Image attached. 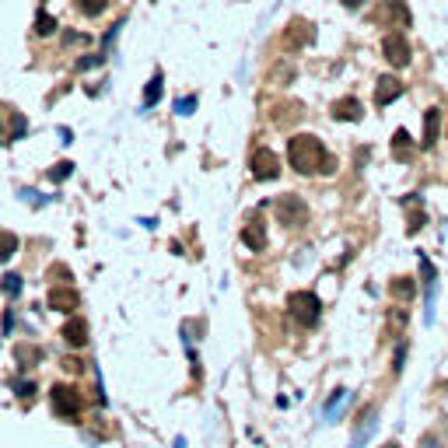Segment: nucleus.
<instances>
[{
  "label": "nucleus",
  "mask_w": 448,
  "mask_h": 448,
  "mask_svg": "<svg viewBox=\"0 0 448 448\" xmlns=\"http://www.w3.org/2000/svg\"><path fill=\"white\" fill-rule=\"evenodd\" d=\"M98 63H105V53H98V56H81L74 67H78V71H91V67H98Z\"/></svg>",
  "instance_id": "nucleus-29"
},
{
  "label": "nucleus",
  "mask_w": 448,
  "mask_h": 448,
  "mask_svg": "<svg viewBox=\"0 0 448 448\" xmlns=\"http://www.w3.org/2000/svg\"><path fill=\"white\" fill-rule=\"evenodd\" d=\"M392 158L396 162H410L413 158V137L406 130H396L392 133Z\"/></svg>",
  "instance_id": "nucleus-17"
},
{
  "label": "nucleus",
  "mask_w": 448,
  "mask_h": 448,
  "mask_svg": "<svg viewBox=\"0 0 448 448\" xmlns=\"http://www.w3.org/2000/svg\"><path fill=\"white\" fill-rule=\"evenodd\" d=\"M389 291H392L396 301H410V298L417 294V280H413V277H392Z\"/></svg>",
  "instance_id": "nucleus-19"
},
{
  "label": "nucleus",
  "mask_w": 448,
  "mask_h": 448,
  "mask_svg": "<svg viewBox=\"0 0 448 448\" xmlns=\"http://www.w3.org/2000/svg\"><path fill=\"white\" fill-rule=\"evenodd\" d=\"M49 280H53V284H67V280H71V270L67 267H49Z\"/></svg>",
  "instance_id": "nucleus-32"
},
{
  "label": "nucleus",
  "mask_w": 448,
  "mask_h": 448,
  "mask_svg": "<svg viewBox=\"0 0 448 448\" xmlns=\"http://www.w3.org/2000/svg\"><path fill=\"white\" fill-rule=\"evenodd\" d=\"M287 308H291V315H294L301 326H315L319 315H322V301H319L312 291H294V294L287 298Z\"/></svg>",
  "instance_id": "nucleus-4"
},
{
  "label": "nucleus",
  "mask_w": 448,
  "mask_h": 448,
  "mask_svg": "<svg viewBox=\"0 0 448 448\" xmlns=\"http://www.w3.org/2000/svg\"><path fill=\"white\" fill-rule=\"evenodd\" d=\"M361 4H364V0H344V7H351V11H358Z\"/></svg>",
  "instance_id": "nucleus-36"
},
{
  "label": "nucleus",
  "mask_w": 448,
  "mask_h": 448,
  "mask_svg": "<svg viewBox=\"0 0 448 448\" xmlns=\"http://www.w3.org/2000/svg\"><path fill=\"white\" fill-rule=\"evenodd\" d=\"M105 7H109V0H78V11H81L85 18H98Z\"/></svg>",
  "instance_id": "nucleus-24"
},
{
  "label": "nucleus",
  "mask_w": 448,
  "mask_h": 448,
  "mask_svg": "<svg viewBox=\"0 0 448 448\" xmlns=\"http://www.w3.org/2000/svg\"><path fill=\"white\" fill-rule=\"evenodd\" d=\"M49 308L53 312H78L81 308V294L74 291V287H63V284H56L53 291H49Z\"/></svg>",
  "instance_id": "nucleus-10"
},
{
  "label": "nucleus",
  "mask_w": 448,
  "mask_h": 448,
  "mask_svg": "<svg viewBox=\"0 0 448 448\" xmlns=\"http://www.w3.org/2000/svg\"><path fill=\"white\" fill-rule=\"evenodd\" d=\"M81 392L74 385H53V410L60 417H78L81 413Z\"/></svg>",
  "instance_id": "nucleus-7"
},
{
  "label": "nucleus",
  "mask_w": 448,
  "mask_h": 448,
  "mask_svg": "<svg viewBox=\"0 0 448 448\" xmlns=\"http://www.w3.org/2000/svg\"><path fill=\"white\" fill-rule=\"evenodd\" d=\"M420 277H424V305H428L424 322L431 326V322H435V291H438V273H435V267H431V260H428V256H420Z\"/></svg>",
  "instance_id": "nucleus-9"
},
{
  "label": "nucleus",
  "mask_w": 448,
  "mask_h": 448,
  "mask_svg": "<svg viewBox=\"0 0 448 448\" xmlns=\"http://www.w3.org/2000/svg\"><path fill=\"white\" fill-rule=\"evenodd\" d=\"M403 326H406V308H392V312H389V333L399 337Z\"/></svg>",
  "instance_id": "nucleus-25"
},
{
  "label": "nucleus",
  "mask_w": 448,
  "mask_h": 448,
  "mask_svg": "<svg viewBox=\"0 0 448 448\" xmlns=\"http://www.w3.org/2000/svg\"><path fill=\"white\" fill-rule=\"evenodd\" d=\"M25 130H28V123H25V116H21V112H14V130H11V140H18V137H21Z\"/></svg>",
  "instance_id": "nucleus-33"
},
{
  "label": "nucleus",
  "mask_w": 448,
  "mask_h": 448,
  "mask_svg": "<svg viewBox=\"0 0 448 448\" xmlns=\"http://www.w3.org/2000/svg\"><path fill=\"white\" fill-rule=\"evenodd\" d=\"M399 95H403V81H399V78H392V74L378 78V85H375V105H378V109H382V105H392Z\"/></svg>",
  "instance_id": "nucleus-12"
},
{
  "label": "nucleus",
  "mask_w": 448,
  "mask_h": 448,
  "mask_svg": "<svg viewBox=\"0 0 448 448\" xmlns=\"http://www.w3.org/2000/svg\"><path fill=\"white\" fill-rule=\"evenodd\" d=\"M162 91H165V78H162V71H155V78L144 88V109H155L162 102Z\"/></svg>",
  "instance_id": "nucleus-20"
},
{
  "label": "nucleus",
  "mask_w": 448,
  "mask_h": 448,
  "mask_svg": "<svg viewBox=\"0 0 448 448\" xmlns=\"http://www.w3.org/2000/svg\"><path fill=\"white\" fill-rule=\"evenodd\" d=\"M420 448H442V442L431 438V435H424V438H420Z\"/></svg>",
  "instance_id": "nucleus-34"
},
{
  "label": "nucleus",
  "mask_w": 448,
  "mask_h": 448,
  "mask_svg": "<svg viewBox=\"0 0 448 448\" xmlns=\"http://www.w3.org/2000/svg\"><path fill=\"white\" fill-rule=\"evenodd\" d=\"M312 42H315V25L308 18H291L287 28H284V35H280V46L287 53H298V49H305Z\"/></svg>",
  "instance_id": "nucleus-3"
},
{
  "label": "nucleus",
  "mask_w": 448,
  "mask_h": 448,
  "mask_svg": "<svg viewBox=\"0 0 448 448\" xmlns=\"http://www.w3.org/2000/svg\"><path fill=\"white\" fill-rule=\"evenodd\" d=\"M193 109H196V95H186V98L176 102V112H179V116H189Z\"/></svg>",
  "instance_id": "nucleus-31"
},
{
  "label": "nucleus",
  "mask_w": 448,
  "mask_h": 448,
  "mask_svg": "<svg viewBox=\"0 0 448 448\" xmlns=\"http://www.w3.org/2000/svg\"><path fill=\"white\" fill-rule=\"evenodd\" d=\"M403 361H406V351L399 347V351H396V364H392V368H396V371H403Z\"/></svg>",
  "instance_id": "nucleus-35"
},
{
  "label": "nucleus",
  "mask_w": 448,
  "mask_h": 448,
  "mask_svg": "<svg viewBox=\"0 0 448 448\" xmlns=\"http://www.w3.org/2000/svg\"><path fill=\"white\" fill-rule=\"evenodd\" d=\"M385 448H399V445H385Z\"/></svg>",
  "instance_id": "nucleus-38"
},
{
  "label": "nucleus",
  "mask_w": 448,
  "mask_h": 448,
  "mask_svg": "<svg viewBox=\"0 0 448 448\" xmlns=\"http://www.w3.org/2000/svg\"><path fill=\"white\" fill-rule=\"evenodd\" d=\"M242 242H246L253 253H263V249H267V224H263L260 214H253V217L246 221V228H242Z\"/></svg>",
  "instance_id": "nucleus-11"
},
{
  "label": "nucleus",
  "mask_w": 448,
  "mask_h": 448,
  "mask_svg": "<svg viewBox=\"0 0 448 448\" xmlns=\"http://www.w3.org/2000/svg\"><path fill=\"white\" fill-rule=\"evenodd\" d=\"M14 249H18V235L0 231V263H7V260L14 256Z\"/></svg>",
  "instance_id": "nucleus-23"
},
{
  "label": "nucleus",
  "mask_w": 448,
  "mask_h": 448,
  "mask_svg": "<svg viewBox=\"0 0 448 448\" xmlns=\"http://www.w3.org/2000/svg\"><path fill=\"white\" fill-rule=\"evenodd\" d=\"M14 354H18V364H21V368H32V361L42 358V351H39V347H25V344H21Z\"/></svg>",
  "instance_id": "nucleus-26"
},
{
  "label": "nucleus",
  "mask_w": 448,
  "mask_h": 448,
  "mask_svg": "<svg viewBox=\"0 0 448 448\" xmlns=\"http://www.w3.org/2000/svg\"><path fill=\"white\" fill-rule=\"evenodd\" d=\"M60 25H56V18L53 14H46V11H39L35 14V35H53Z\"/></svg>",
  "instance_id": "nucleus-22"
},
{
  "label": "nucleus",
  "mask_w": 448,
  "mask_h": 448,
  "mask_svg": "<svg viewBox=\"0 0 448 448\" xmlns=\"http://www.w3.org/2000/svg\"><path fill=\"white\" fill-rule=\"evenodd\" d=\"M249 172H253V179H260V182L277 179L280 176V158L270 147H256L253 158H249Z\"/></svg>",
  "instance_id": "nucleus-6"
},
{
  "label": "nucleus",
  "mask_w": 448,
  "mask_h": 448,
  "mask_svg": "<svg viewBox=\"0 0 448 448\" xmlns=\"http://www.w3.org/2000/svg\"><path fill=\"white\" fill-rule=\"evenodd\" d=\"M410 21H413V14H410L406 0H382L375 7V25H382V28L399 32V28H410Z\"/></svg>",
  "instance_id": "nucleus-2"
},
{
  "label": "nucleus",
  "mask_w": 448,
  "mask_h": 448,
  "mask_svg": "<svg viewBox=\"0 0 448 448\" xmlns=\"http://www.w3.org/2000/svg\"><path fill=\"white\" fill-rule=\"evenodd\" d=\"M60 337H63V340H67L71 347H85V344H88V322L74 315V319H67V322H63Z\"/></svg>",
  "instance_id": "nucleus-15"
},
{
  "label": "nucleus",
  "mask_w": 448,
  "mask_h": 448,
  "mask_svg": "<svg viewBox=\"0 0 448 448\" xmlns=\"http://www.w3.org/2000/svg\"><path fill=\"white\" fill-rule=\"evenodd\" d=\"M14 392H18V399H28V403H32L35 385H32V382H14Z\"/></svg>",
  "instance_id": "nucleus-30"
},
{
  "label": "nucleus",
  "mask_w": 448,
  "mask_h": 448,
  "mask_svg": "<svg viewBox=\"0 0 448 448\" xmlns=\"http://www.w3.org/2000/svg\"><path fill=\"white\" fill-rule=\"evenodd\" d=\"M4 291H7L11 298L21 294V277H18V273H7V277H4Z\"/></svg>",
  "instance_id": "nucleus-28"
},
{
  "label": "nucleus",
  "mask_w": 448,
  "mask_h": 448,
  "mask_svg": "<svg viewBox=\"0 0 448 448\" xmlns=\"http://www.w3.org/2000/svg\"><path fill=\"white\" fill-rule=\"evenodd\" d=\"M71 172H74V165H71V162H60V165H53V169H49V179H53V182H63L67 176H71Z\"/></svg>",
  "instance_id": "nucleus-27"
},
{
  "label": "nucleus",
  "mask_w": 448,
  "mask_h": 448,
  "mask_svg": "<svg viewBox=\"0 0 448 448\" xmlns=\"http://www.w3.org/2000/svg\"><path fill=\"white\" fill-rule=\"evenodd\" d=\"M329 112H333V119H340V123H358L361 116H364L358 98H337Z\"/></svg>",
  "instance_id": "nucleus-16"
},
{
  "label": "nucleus",
  "mask_w": 448,
  "mask_h": 448,
  "mask_svg": "<svg viewBox=\"0 0 448 448\" xmlns=\"http://www.w3.org/2000/svg\"><path fill=\"white\" fill-rule=\"evenodd\" d=\"M375 424H378V410H375V406H368V410H364V417H361V428H358V435H354V442H351V448L364 445V442L371 438Z\"/></svg>",
  "instance_id": "nucleus-18"
},
{
  "label": "nucleus",
  "mask_w": 448,
  "mask_h": 448,
  "mask_svg": "<svg viewBox=\"0 0 448 448\" xmlns=\"http://www.w3.org/2000/svg\"><path fill=\"white\" fill-rule=\"evenodd\" d=\"M442 389H445V392H448V382H445V385H442Z\"/></svg>",
  "instance_id": "nucleus-37"
},
{
  "label": "nucleus",
  "mask_w": 448,
  "mask_h": 448,
  "mask_svg": "<svg viewBox=\"0 0 448 448\" xmlns=\"http://www.w3.org/2000/svg\"><path fill=\"white\" fill-rule=\"evenodd\" d=\"M347 396H351L347 389H337V392H333V396L326 399V406H322V417H326V420H333V417L340 413V406L347 403Z\"/></svg>",
  "instance_id": "nucleus-21"
},
{
  "label": "nucleus",
  "mask_w": 448,
  "mask_h": 448,
  "mask_svg": "<svg viewBox=\"0 0 448 448\" xmlns=\"http://www.w3.org/2000/svg\"><path fill=\"white\" fill-rule=\"evenodd\" d=\"M438 137H442V109L431 105V109L424 112V140H420V147H435Z\"/></svg>",
  "instance_id": "nucleus-13"
},
{
  "label": "nucleus",
  "mask_w": 448,
  "mask_h": 448,
  "mask_svg": "<svg viewBox=\"0 0 448 448\" xmlns=\"http://www.w3.org/2000/svg\"><path fill=\"white\" fill-rule=\"evenodd\" d=\"M273 210H277V221L287 224V228H301V224L308 221V207H305V200L294 196V193L280 196V200L273 203Z\"/></svg>",
  "instance_id": "nucleus-5"
},
{
  "label": "nucleus",
  "mask_w": 448,
  "mask_h": 448,
  "mask_svg": "<svg viewBox=\"0 0 448 448\" xmlns=\"http://www.w3.org/2000/svg\"><path fill=\"white\" fill-rule=\"evenodd\" d=\"M382 53H385V60L392 67H406L410 63V42H406V35L403 32H389L382 39Z\"/></svg>",
  "instance_id": "nucleus-8"
},
{
  "label": "nucleus",
  "mask_w": 448,
  "mask_h": 448,
  "mask_svg": "<svg viewBox=\"0 0 448 448\" xmlns=\"http://www.w3.org/2000/svg\"><path fill=\"white\" fill-rule=\"evenodd\" d=\"M287 162L301 176H315V172L333 176L337 172V162L329 158V151L322 147V140L312 137V133H298V137L287 140Z\"/></svg>",
  "instance_id": "nucleus-1"
},
{
  "label": "nucleus",
  "mask_w": 448,
  "mask_h": 448,
  "mask_svg": "<svg viewBox=\"0 0 448 448\" xmlns=\"http://www.w3.org/2000/svg\"><path fill=\"white\" fill-rule=\"evenodd\" d=\"M403 210H410V217H406V235H417V231L428 224V214H424V207H420V196H417V193L406 196V200H403Z\"/></svg>",
  "instance_id": "nucleus-14"
}]
</instances>
